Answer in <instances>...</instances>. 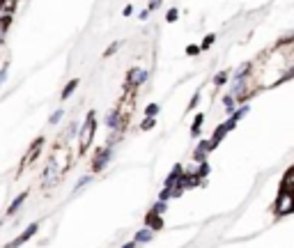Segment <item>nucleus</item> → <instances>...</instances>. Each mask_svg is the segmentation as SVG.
I'll return each instance as SVG.
<instances>
[{
    "label": "nucleus",
    "instance_id": "7ed1b4c3",
    "mask_svg": "<svg viewBox=\"0 0 294 248\" xmlns=\"http://www.w3.org/2000/svg\"><path fill=\"white\" fill-rule=\"evenodd\" d=\"M147 78H150V71L134 67V69L127 71V90H138L140 85L147 83Z\"/></svg>",
    "mask_w": 294,
    "mask_h": 248
},
{
    "label": "nucleus",
    "instance_id": "39448f33",
    "mask_svg": "<svg viewBox=\"0 0 294 248\" xmlns=\"http://www.w3.org/2000/svg\"><path fill=\"white\" fill-rule=\"evenodd\" d=\"M234 127H237V122H234V119H230V117L225 119L223 124H219V127H216V129H214V136H212V138H209L212 149H216V147H219V145H221V140H223L225 136H228L230 131L234 129Z\"/></svg>",
    "mask_w": 294,
    "mask_h": 248
},
{
    "label": "nucleus",
    "instance_id": "a211bd4d",
    "mask_svg": "<svg viewBox=\"0 0 294 248\" xmlns=\"http://www.w3.org/2000/svg\"><path fill=\"white\" fill-rule=\"evenodd\" d=\"M78 129H80V124L78 122H71L69 127H67V134L62 136V140H65V143H69V140L78 138Z\"/></svg>",
    "mask_w": 294,
    "mask_h": 248
},
{
    "label": "nucleus",
    "instance_id": "f8f14e48",
    "mask_svg": "<svg viewBox=\"0 0 294 248\" xmlns=\"http://www.w3.org/2000/svg\"><path fill=\"white\" fill-rule=\"evenodd\" d=\"M209 173H212V166H209V161H202V163H195V168H193V175L198 179H207L209 177Z\"/></svg>",
    "mask_w": 294,
    "mask_h": 248
},
{
    "label": "nucleus",
    "instance_id": "4be33fe9",
    "mask_svg": "<svg viewBox=\"0 0 294 248\" xmlns=\"http://www.w3.org/2000/svg\"><path fill=\"white\" fill-rule=\"evenodd\" d=\"M159 113H161V106H159V104H154V101L145 106V117H156Z\"/></svg>",
    "mask_w": 294,
    "mask_h": 248
},
{
    "label": "nucleus",
    "instance_id": "72a5a7b5",
    "mask_svg": "<svg viewBox=\"0 0 294 248\" xmlns=\"http://www.w3.org/2000/svg\"><path fill=\"white\" fill-rule=\"evenodd\" d=\"M159 200H163V202H168V200H170V189H168V186H163V189H161Z\"/></svg>",
    "mask_w": 294,
    "mask_h": 248
},
{
    "label": "nucleus",
    "instance_id": "f704fd0d",
    "mask_svg": "<svg viewBox=\"0 0 294 248\" xmlns=\"http://www.w3.org/2000/svg\"><path fill=\"white\" fill-rule=\"evenodd\" d=\"M7 71H10V65H3V69H0V85L5 83V76H7Z\"/></svg>",
    "mask_w": 294,
    "mask_h": 248
},
{
    "label": "nucleus",
    "instance_id": "dca6fc26",
    "mask_svg": "<svg viewBox=\"0 0 294 248\" xmlns=\"http://www.w3.org/2000/svg\"><path fill=\"white\" fill-rule=\"evenodd\" d=\"M250 113V104H239L237 108H234V113L230 115V119H234V122H239L241 117H246V115Z\"/></svg>",
    "mask_w": 294,
    "mask_h": 248
},
{
    "label": "nucleus",
    "instance_id": "412c9836",
    "mask_svg": "<svg viewBox=\"0 0 294 248\" xmlns=\"http://www.w3.org/2000/svg\"><path fill=\"white\" fill-rule=\"evenodd\" d=\"M7 35H10V19H0V46L7 42Z\"/></svg>",
    "mask_w": 294,
    "mask_h": 248
},
{
    "label": "nucleus",
    "instance_id": "c85d7f7f",
    "mask_svg": "<svg viewBox=\"0 0 294 248\" xmlns=\"http://www.w3.org/2000/svg\"><path fill=\"white\" fill-rule=\"evenodd\" d=\"M198 101H200V92H195L193 97H191V101H189V106H186V113H191V110L198 106Z\"/></svg>",
    "mask_w": 294,
    "mask_h": 248
},
{
    "label": "nucleus",
    "instance_id": "f3484780",
    "mask_svg": "<svg viewBox=\"0 0 294 248\" xmlns=\"http://www.w3.org/2000/svg\"><path fill=\"white\" fill-rule=\"evenodd\" d=\"M14 10V0H0V19H10Z\"/></svg>",
    "mask_w": 294,
    "mask_h": 248
},
{
    "label": "nucleus",
    "instance_id": "6e6552de",
    "mask_svg": "<svg viewBox=\"0 0 294 248\" xmlns=\"http://www.w3.org/2000/svg\"><path fill=\"white\" fill-rule=\"evenodd\" d=\"M145 228H150L152 232H159V230H163V219H161L156 212H147V216H145Z\"/></svg>",
    "mask_w": 294,
    "mask_h": 248
},
{
    "label": "nucleus",
    "instance_id": "2f4dec72",
    "mask_svg": "<svg viewBox=\"0 0 294 248\" xmlns=\"http://www.w3.org/2000/svg\"><path fill=\"white\" fill-rule=\"evenodd\" d=\"M117 49H120V42H113V44H110L108 46V49H106V58H110V55H115V53H117Z\"/></svg>",
    "mask_w": 294,
    "mask_h": 248
},
{
    "label": "nucleus",
    "instance_id": "c9c22d12",
    "mask_svg": "<svg viewBox=\"0 0 294 248\" xmlns=\"http://www.w3.org/2000/svg\"><path fill=\"white\" fill-rule=\"evenodd\" d=\"M122 14H124V16H131V14H134V5H127L124 10H122Z\"/></svg>",
    "mask_w": 294,
    "mask_h": 248
},
{
    "label": "nucleus",
    "instance_id": "1a4fd4ad",
    "mask_svg": "<svg viewBox=\"0 0 294 248\" xmlns=\"http://www.w3.org/2000/svg\"><path fill=\"white\" fill-rule=\"evenodd\" d=\"M104 122H106V127H108L110 131H122V113L117 108L110 110V113L106 115Z\"/></svg>",
    "mask_w": 294,
    "mask_h": 248
},
{
    "label": "nucleus",
    "instance_id": "393cba45",
    "mask_svg": "<svg viewBox=\"0 0 294 248\" xmlns=\"http://www.w3.org/2000/svg\"><path fill=\"white\" fill-rule=\"evenodd\" d=\"M214 42H216V35L214 32H212V35H207L202 39V44H200V51H207V49H212V46H214Z\"/></svg>",
    "mask_w": 294,
    "mask_h": 248
},
{
    "label": "nucleus",
    "instance_id": "4468645a",
    "mask_svg": "<svg viewBox=\"0 0 294 248\" xmlns=\"http://www.w3.org/2000/svg\"><path fill=\"white\" fill-rule=\"evenodd\" d=\"M202 124H204V113H198L193 119V127H191V136H193V138H200V136H202Z\"/></svg>",
    "mask_w": 294,
    "mask_h": 248
},
{
    "label": "nucleus",
    "instance_id": "f257e3e1",
    "mask_svg": "<svg viewBox=\"0 0 294 248\" xmlns=\"http://www.w3.org/2000/svg\"><path fill=\"white\" fill-rule=\"evenodd\" d=\"M95 134H97V113L90 110V113L85 115L83 119V127L78 129V147L80 152H88V147L92 145L95 140Z\"/></svg>",
    "mask_w": 294,
    "mask_h": 248
},
{
    "label": "nucleus",
    "instance_id": "4c0bfd02",
    "mask_svg": "<svg viewBox=\"0 0 294 248\" xmlns=\"http://www.w3.org/2000/svg\"><path fill=\"white\" fill-rule=\"evenodd\" d=\"M136 246H138V243H136V241H129V243H124V246H122V248H136Z\"/></svg>",
    "mask_w": 294,
    "mask_h": 248
},
{
    "label": "nucleus",
    "instance_id": "58836bf2",
    "mask_svg": "<svg viewBox=\"0 0 294 248\" xmlns=\"http://www.w3.org/2000/svg\"><path fill=\"white\" fill-rule=\"evenodd\" d=\"M0 225H3V221H0Z\"/></svg>",
    "mask_w": 294,
    "mask_h": 248
},
{
    "label": "nucleus",
    "instance_id": "f03ea898",
    "mask_svg": "<svg viewBox=\"0 0 294 248\" xmlns=\"http://www.w3.org/2000/svg\"><path fill=\"white\" fill-rule=\"evenodd\" d=\"M274 209L278 216H285V214L294 212V189H280L278 198L274 202Z\"/></svg>",
    "mask_w": 294,
    "mask_h": 248
},
{
    "label": "nucleus",
    "instance_id": "cd10ccee",
    "mask_svg": "<svg viewBox=\"0 0 294 248\" xmlns=\"http://www.w3.org/2000/svg\"><path fill=\"white\" fill-rule=\"evenodd\" d=\"M62 117H65V110H62V108H58V110H55V113L49 117V124H58Z\"/></svg>",
    "mask_w": 294,
    "mask_h": 248
},
{
    "label": "nucleus",
    "instance_id": "20e7f679",
    "mask_svg": "<svg viewBox=\"0 0 294 248\" xmlns=\"http://www.w3.org/2000/svg\"><path fill=\"white\" fill-rule=\"evenodd\" d=\"M113 154H115L113 145H108V147L99 149V152L95 154V159H92V173H101V170H104L106 166L110 163V159H113Z\"/></svg>",
    "mask_w": 294,
    "mask_h": 248
},
{
    "label": "nucleus",
    "instance_id": "5701e85b",
    "mask_svg": "<svg viewBox=\"0 0 294 248\" xmlns=\"http://www.w3.org/2000/svg\"><path fill=\"white\" fill-rule=\"evenodd\" d=\"M156 127V117H145L140 122V131H152Z\"/></svg>",
    "mask_w": 294,
    "mask_h": 248
},
{
    "label": "nucleus",
    "instance_id": "0eeeda50",
    "mask_svg": "<svg viewBox=\"0 0 294 248\" xmlns=\"http://www.w3.org/2000/svg\"><path fill=\"white\" fill-rule=\"evenodd\" d=\"M209 152H214L212 145H209V140H200L198 147H195V152H193V163H202V161H207V154Z\"/></svg>",
    "mask_w": 294,
    "mask_h": 248
},
{
    "label": "nucleus",
    "instance_id": "6ab92c4d",
    "mask_svg": "<svg viewBox=\"0 0 294 248\" xmlns=\"http://www.w3.org/2000/svg\"><path fill=\"white\" fill-rule=\"evenodd\" d=\"M228 80H230V71L223 69V71H219V74L214 76V80H212V83H214V88H223Z\"/></svg>",
    "mask_w": 294,
    "mask_h": 248
},
{
    "label": "nucleus",
    "instance_id": "bb28decb",
    "mask_svg": "<svg viewBox=\"0 0 294 248\" xmlns=\"http://www.w3.org/2000/svg\"><path fill=\"white\" fill-rule=\"evenodd\" d=\"M289 78H294V67H289L287 71H283V76L274 83V88H276V85H280V83H285V80H289Z\"/></svg>",
    "mask_w": 294,
    "mask_h": 248
},
{
    "label": "nucleus",
    "instance_id": "473e14b6",
    "mask_svg": "<svg viewBox=\"0 0 294 248\" xmlns=\"http://www.w3.org/2000/svg\"><path fill=\"white\" fill-rule=\"evenodd\" d=\"M184 53L193 58V55H198V53H200V46H195V44H189V46H186V49H184Z\"/></svg>",
    "mask_w": 294,
    "mask_h": 248
},
{
    "label": "nucleus",
    "instance_id": "aec40b11",
    "mask_svg": "<svg viewBox=\"0 0 294 248\" xmlns=\"http://www.w3.org/2000/svg\"><path fill=\"white\" fill-rule=\"evenodd\" d=\"M223 106H225V113H228V115H232V113H234V108H237V106H239V104H237V99H234V97L228 92V95L223 97Z\"/></svg>",
    "mask_w": 294,
    "mask_h": 248
},
{
    "label": "nucleus",
    "instance_id": "c756f323",
    "mask_svg": "<svg viewBox=\"0 0 294 248\" xmlns=\"http://www.w3.org/2000/svg\"><path fill=\"white\" fill-rule=\"evenodd\" d=\"M90 179H92V175H85V177H80L78 182H76V191H80L83 186H88V184H90Z\"/></svg>",
    "mask_w": 294,
    "mask_h": 248
},
{
    "label": "nucleus",
    "instance_id": "b1692460",
    "mask_svg": "<svg viewBox=\"0 0 294 248\" xmlns=\"http://www.w3.org/2000/svg\"><path fill=\"white\" fill-rule=\"evenodd\" d=\"M177 19H180V10H177V7H170V10L165 12V23H175Z\"/></svg>",
    "mask_w": 294,
    "mask_h": 248
},
{
    "label": "nucleus",
    "instance_id": "9b49d317",
    "mask_svg": "<svg viewBox=\"0 0 294 248\" xmlns=\"http://www.w3.org/2000/svg\"><path fill=\"white\" fill-rule=\"evenodd\" d=\"M25 200H28V191H23V193H19V195H16V198L12 200V204H10V207H7V216H14V214L21 209V204L25 202Z\"/></svg>",
    "mask_w": 294,
    "mask_h": 248
},
{
    "label": "nucleus",
    "instance_id": "ddd939ff",
    "mask_svg": "<svg viewBox=\"0 0 294 248\" xmlns=\"http://www.w3.org/2000/svg\"><path fill=\"white\" fill-rule=\"evenodd\" d=\"M152 239H154V232H152L150 228H140L138 232L134 234V241L136 243H150Z\"/></svg>",
    "mask_w": 294,
    "mask_h": 248
},
{
    "label": "nucleus",
    "instance_id": "e433bc0d",
    "mask_svg": "<svg viewBox=\"0 0 294 248\" xmlns=\"http://www.w3.org/2000/svg\"><path fill=\"white\" fill-rule=\"evenodd\" d=\"M138 19H140V21H147V19H150V12H147V10H143V12H140V14H138Z\"/></svg>",
    "mask_w": 294,
    "mask_h": 248
},
{
    "label": "nucleus",
    "instance_id": "7c9ffc66",
    "mask_svg": "<svg viewBox=\"0 0 294 248\" xmlns=\"http://www.w3.org/2000/svg\"><path fill=\"white\" fill-rule=\"evenodd\" d=\"M161 5H163V0H150V3H147V12L152 14V12H156Z\"/></svg>",
    "mask_w": 294,
    "mask_h": 248
},
{
    "label": "nucleus",
    "instance_id": "a878e982",
    "mask_svg": "<svg viewBox=\"0 0 294 248\" xmlns=\"http://www.w3.org/2000/svg\"><path fill=\"white\" fill-rule=\"evenodd\" d=\"M165 209H168V202H163V200H156V202L152 204V212H156L159 216H163Z\"/></svg>",
    "mask_w": 294,
    "mask_h": 248
},
{
    "label": "nucleus",
    "instance_id": "423d86ee",
    "mask_svg": "<svg viewBox=\"0 0 294 248\" xmlns=\"http://www.w3.org/2000/svg\"><path fill=\"white\" fill-rule=\"evenodd\" d=\"M37 232H39V223H30V225H28V228L23 230V232L19 234V237H16V239H12V241L7 243L5 248H19V246H23V243H25V241H30V239L35 237Z\"/></svg>",
    "mask_w": 294,
    "mask_h": 248
},
{
    "label": "nucleus",
    "instance_id": "9d476101",
    "mask_svg": "<svg viewBox=\"0 0 294 248\" xmlns=\"http://www.w3.org/2000/svg\"><path fill=\"white\" fill-rule=\"evenodd\" d=\"M182 175H184V166H182V163H175V168L173 170H170V175H168V177H165V186H168V189H170V186H175V184H177V182H180V177H182Z\"/></svg>",
    "mask_w": 294,
    "mask_h": 248
},
{
    "label": "nucleus",
    "instance_id": "2eb2a0df",
    "mask_svg": "<svg viewBox=\"0 0 294 248\" xmlns=\"http://www.w3.org/2000/svg\"><path fill=\"white\" fill-rule=\"evenodd\" d=\"M78 83H80L78 78H71L69 83H67L65 88H62V95H60V99H62V101H65V99H69V97H71V95H74V92H76V88H78Z\"/></svg>",
    "mask_w": 294,
    "mask_h": 248
}]
</instances>
